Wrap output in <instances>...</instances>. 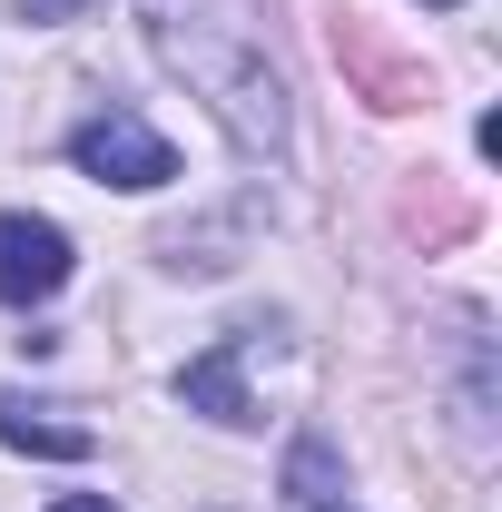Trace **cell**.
I'll return each instance as SVG.
<instances>
[{"instance_id":"5b68a950","label":"cell","mask_w":502,"mask_h":512,"mask_svg":"<svg viewBox=\"0 0 502 512\" xmlns=\"http://www.w3.org/2000/svg\"><path fill=\"white\" fill-rule=\"evenodd\" d=\"M0 444H10V453H50V463H79V453H99V434H89V424H69L60 404L0 394Z\"/></svg>"},{"instance_id":"ba28073f","label":"cell","mask_w":502,"mask_h":512,"mask_svg":"<svg viewBox=\"0 0 502 512\" xmlns=\"http://www.w3.org/2000/svg\"><path fill=\"white\" fill-rule=\"evenodd\" d=\"M434 10H453V0H434Z\"/></svg>"},{"instance_id":"277c9868","label":"cell","mask_w":502,"mask_h":512,"mask_svg":"<svg viewBox=\"0 0 502 512\" xmlns=\"http://www.w3.org/2000/svg\"><path fill=\"white\" fill-rule=\"evenodd\" d=\"M237 365H247V335H217V345L197 355L188 375H178V394H188L197 414H217V424H256V404H247V375H237Z\"/></svg>"},{"instance_id":"3957f363","label":"cell","mask_w":502,"mask_h":512,"mask_svg":"<svg viewBox=\"0 0 502 512\" xmlns=\"http://www.w3.org/2000/svg\"><path fill=\"white\" fill-rule=\"evenodd\" d=\"M69 266L79 256H69V237L50 217H20V207L0 217V306H50L69 286Z\"/></svg>"},{"instance_id":"8992f818","label":"cell","mask_w":502,"mask_h":512,"mask_svg":"<svg viewBox=\"0 0 502 512\" xmlns=\"http://www.w3.org/2000/svg\"><path fill=\"white\" fill-rule=\"evenodd\" d=\"M20 10H30L40 30H60V20H79V10H99V0H20Z\"/></svg>"},{"instance_id":"52a82bcc","label":"cell","mask_w":502,"mask_h":512,"mask_svg":"<svg viewBox=\"0 0 502 512\" xmlns=\"http://www.w3.org/2000/svg\"><path fill=\"white\" fill-rule=\"evenodd\" d=\"M50 512H109V503H99V493H60Z\"/></svg>"},{"instance_id":"7a4b0ae2","label":"cell","mask_w":502,"mask_h":512,"mask_svg":"<svg viewBox=\"0 0 502 512\" xmlns=\"http://www.w3.org/2000/svg\"><path fill=\"white\" fill-rule=\"evenodd\" d=\"M69 158H79L99 188H168V178H178V148H168L148 119H128V109L89 119L79 138H69Z\"/></svg>"},{"instance_id":"6da1fadb","label":"cell","mask_w":502,"mask_h":512,"mask_svg":"<svg viewBox=\"0 0 502 512\" xmlns=\"http://www.w3.org/2000/svg\"><path fill=\"white\" fill-rule=\"evenodd\" d=\"M158 50L217 99V119L237 128L256 158H286V89H276V69L256 60L247 40H197V30H178V20H158Z\"/></svg>"}]
</instances>
